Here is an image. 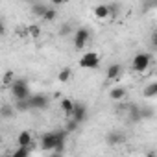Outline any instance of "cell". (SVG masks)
Here are the masks:
<instances>
[{
	"instance_id": "cell-8",
	"label": "cell",
	"mask_w": 157,
	"mask_h": 157,
	"mask_svg": "<svg viewBox=\"0 0 157 157\" xmlns=\"http://www.w3.org/2000/svg\"><path fill=\"white\" fill-rule=\"evenodd\" d=\"M122 70H124V68H122L120 63H113V65L107 68V74H105V76H107V80H109V82H111V80H118L120 74H122Z\"/></svg>"
},
{
	"instance_id": "cell-5",
	"label": "cell",
	"mask_w": 157,
	"mask_h": 157,
	"mask_svg": "<svg viewBox=\"0 0 157 157\" xmlns=\"http://www.w3.org/2000/svg\"><path fill=\"white\" fill-rule=\"evenodd\" d=\"M70 117H72L74 120H78L80 124L85 122L87 117H89V109H87V105H85L83 102H74V109H72Z\"/></svg>"
},
{
	"instance_id": "cell-17",
	"label": "cell",
	"mask_w": 157,
	"mask_h": 157,
	"mask_svg": "<svg viewBox=\"0 0 157 157\" xmlns=\"http://www.w3.org/2000/svg\"><path fill=\"white\" fill-rule=\"evenodd\" d=\"M78 126H80V122H78V120H74L72 117H67V124H65V131H67V133L78 131Z\"/></svg>"
},
{
	"instance_id": "cell-20",
	"label": "cell",
	"mask_w": 157,
	"mask_h": 157,
	"mask_svg": "<svg viewBox=\"0 0 157 157\" xmlns=\"http://www.w3.org/2000/svg\"><path fill=\"white\" fill-rule=\"evenodd\" d=\"M46 8H48L46 4H33V6H32V13H33L35 17H39V19H41V17L44 15Z\"/></svg>"
},
{
	"instance_id": "cell-12",
	"label": "cell",
	"mask_w": 157,
	"mask_h": 157,
	"mask_svg": "<svg viewBox=\"0 0 157 157\" xmlns=\"http://www.w3.org/2000/svg\"><path fill=\"white\" fill-rule=\"evenodd\" d=\"M118 15H120V4H118V2H111V4H107V19L117 21Z\"/></svg>"
},
{
	"instance_id": "cell-15",
	"label": "cell",
	"mask_w": 157,
	"mask_h": 157,
	"mask_svg": "<svg viewBox=\"0 0 157 157\" xmlns=\"http://www.w3.org/2000/svg\"><path fill=\"white\" fill-rule=\"evenodd\" d=\"M94 15H96V19L105 21V19H107V4H98V6L94 8Z\"/></svg>"
},
{
	"instance_id": "cell-14",
	"label": "cell",
	"mask_w": 157,
	"mask_h": 157,
	"mask_svg": "<svg viewBox=\"0 0 157 157\" xmlns=\"http://www.w3.org/2000/svg\"><path fill=\"white\" fill-rule=\"evenodd\" d=\"M70 78H72V70H70L68 67H63V68L59 70V74H57V80H59L61 83H67Z\"/></svg>"
},
{
	"instance_id": "cell-16",
	"label": "cell",
	"mask_w": 157,
	"mask_h": 157,
	"mask_svg": "<svg viewBox=\"0 0 157 157\" xmlns=\"http://www.w3.org/2000/svg\"><path fill=\"white\" fill-rule=\"evenodd\" d=\"M15 115V107L10 105V104H4L2 107H0V117L2 118H11Z\"/></svg>"
},
{
	"instance_id": "cell-13",
	"label": "cell",
	"mask_w": 157,
	"mask_h": 157,
	"mask_svg": "<svg viewBox=\"0 0 157 157\" xmlns=\"http://www.w3.org/2000/svg\"><path fill=\"white\" fill-rule=\"evenodd\" d=\"M59 107H61V111H63L67 117H70V113H72V109H74V100H72V98H63L61 104H59Z\"/></svg>"
},
{
	"instance_id": "cell-23",
	"label": "cell",
	"mask_w": 157,
	"mask_h": 157,
	"mask_svg": "<svg viewBox=\"0 0 157 157\" xmlns=\"http://www.w3.org/2000/svg\"><path fill=\"white\" fill-rule=\"evenodd\" d=\"M70 33H72V24L63 22V24L59 26V35H61V37H67V35H70Z\"/></svg>"
},
{
	"instance_id": "cell-22",
	"label": "cell",
	"mask_w": 157,
	"mask_h": 157,
	"mask_svg": "<svg viewBox=\"0 0 157 157\" xmlns=\"http://www.w3.org/2000/svg\"><path fill=\"white\" fill-rule=\"evenodd\" d=\"M13 80H15V74H13V70H6V72H4V76H2V85L10 87Z\"/></svg>"
},
{
	"instance_id": "cell-2",
	"label": "cell",
	"mask_w": 157,
	"mask_h": 157,
	"mask_svg": "<svg viewBox=\"0 0 157 157\" xmlns=\"http://www.w3.org/2000/svg\"><path fill=\"white\" fill-rule=\"evenodd\" d=\"M150 63H151V56L146 52H139V54H135V57L131 61V68L135 72H146L150 68Z\"/></svg>"
},
{
	"instance_id": "cell-18",
	"label": "cell",
	"mask_w": 157,
	"mask_h": 157,
	"mask_svg": "<svg viewBox=\"0 0 157 157\" xmlns=\"http://www.w3.org/2000/svg\"><path fill=\"white\" fill-rule=\"evenodd\" d=\"M142 94H144L146 98H153V96L157 94V83H155V82H153V83H148V85L144 87Z\"/></svg>"
},
{
	"instance_id": "cell-3",
	"label": "cell",
	"mask_w": 157,
	"mask_h": 157,
	"mask_svg": "<svg viewBox=\"0 0 157 157\" xmlns=\"http://www.w3.org/2000/svg\"><path fill=\"white\" fill-rule=\"evenodd\" d=\"M89 39H91V30L89 28H78L74 32V37H72L74 48L76 50H83V46L89 43Z\"/></svg>"
},
{
	"instance_id": "cell-27",
	"label": "cell",
	"mask_w": 157,
	"mask_h": 157,
	"mask_svg": "<svg viewBox=\"0 0 157 157\" xmlns=\"http://www.w3.org/2000/svg\"><path fill=\"white\" fill-rule=\"evenodd\" d=\"M6 33V24H4V21L2 19H0V37H2Z\"/></svg>"
},
{
	"instance_id": "cell-11",
	"label": "cell",
	"mask_w": 157,
	"mask_h": 157,
	"mask_svg": "<svg viewBox=\"0 0 157 157\" xmlns=\"http://www.w3.org/2000/svg\"><path fill=\"white\" fill-rule=\"evenodd\" d=\"M126 111H128V118H129L131 122H139V120H140V107H139V105L129 104V105L126 107Z\"/></svg>"
},
{
	"instance_id": "cell-6",
	"label": "cell",
	"mask_w": 157,
	"mask_h": 157,
	"mask_svg": "<svg viewBox=\"0 0 157 157\" xmlns=\"http://www.w3.org/2000/svg\"><path fill=\"white\" fill-rule=\"evenodd\" d=\"M80 65H82V68H96L100 65V56L96 52H87L80 59Z\"/></svg>"
},
{
	"instance_id": "cell-9",
	"label": "cell",
	"mask_w": 157,
	"mask_h": 157,
	"mask_svg": "<svg viewBox=\"0 0 157 157\" xmlns=\"http://www.w3.org/2000/svg\"><path fill=\"white\" fill-rule=\"evenodd\" d=\"M126 96H128L126 87H113V89L109 91V98H111L113 102H120V100H124Z\"/></svg>"
},
{
	"instance_id": "cell-25",
	"label": "cell",
	"mask_w": 157,
	"mask_h": 157,
	"mask_svg": "<svg viewBox=\"0 0 157 157\" xmlns=\"http://www.w3.org/2000/svg\"><path fill=\"white\" fill-rule=\"evenodd\" d=\"M13 155L15 157H26V155H30V146H19L13 151Z\"/></svg>"
},
{
	"instance_id": "cell-1",
	"label": "cell",
	"mask_w": 157,
	"mask_h": 157,
	"mask_svg": "<svg viewBox=\"0 0 157 157\" xmlns=\"http://www.w3.org/2000/svg\"><path fill=\"white\" fill-rule=\"evenodd\" d=\"M10 91H11V96L15 100H22V98H28L32 94L30 91V83L24 80V78H19V80H13L11 85H10Z\"/></svg>"
},
{
	"instance_id": "cell-7",
	"label": "cell",
	"mask_w": 157,
	"mask_h": 157,
	"mask_svg": "<svg viewBox=\"0 0 157 157\" xmlns=\"http://www.w3.org/2000/svg\"><path fill=\"white\" fill-rule=\"evenodd\" d=\"M105 142H107L109 146H118V144L126 142V135L120 133V131H109L107 137H105Z\"/></svg>"
},
{
	"instance_id": "cell-21",
	"label": "cell",
	"mask_w": 157,
	"mask_h": 157,
	"mask_svg": "<svg viewBox=\"0 0 157 157\" xmlns=\"http://www.w3.org/2000/svg\"><path fill=\"white\" fill-rule=\"evenodd\" d=\"M28 33H30L32 39H39L41 37V26L39 24H30L28 26Z\"/></svg>"
},
{
	"instance_id": "cell-19",
	"label": "cell",
	"mask_w": 157,
	"mask_h": 157,
	"mask_svg": "<svg viewBox=\"0 0 157 157\" xmlns=\"http://www.w3.org/2000/svg\"><path fill=\"white\" fill-rule=\"evenodd\" d=\"M41 19H43V21H46V22H54V21L57 19V11H56L54 8H46L44 15H43Z\"/></svg>"
},
{
	"instance_id": "cell-4",
	"label": "cell",
	"mask_w": 157,
	"mask_h": 157,
	"mask_svg": "<svg viewBox=\"0 0 157 157\" xmlns=\"http://www.w3.org/2000/svg\"><path fill=\"white\" fill-rule=\"evenodd\" d=\"M26 100H28V105H30V109H46V107H48V104H50V98H48L44 93L30 94Z\"/></svg>"
},
{
	"instance_id": "cell-10",
	"label": "cell",
	"mask_w": 157,
	"mask_h": 157,
	"mask_svg": "<svg viewBox=\"0 0 157 157\" xmlns=\"http://www.w3.org/2000/svg\"><path fill=\"white\" fill-rule=\"evenodd\" d=\"M32 142H33V135H32V131L24 129V131L19 133V137H17V144H19V146H32Z\"/></svg>"
},
{
	"instance_id": "cell-28",
	"label": "cell",
	"mask_w": 157,
	"mask_h": 157,
	"mask_svg": "<svg viewBox=\"0 0 157 157\" xmlns=\"http://www.w3.org/2000/svg\"><path fill=\"white\" fill-rule=\"evenodd\" d=\"M65 2H68V0H52V4H54V6H63Z\"/></svg>"
},
{
	"instance_id": "cell-26",
	"label": "cell",
	"mask_w": 157,
	"mask_h": 157,
	"mask_svg": "<svg viewBox=\"0 0 157 157\" xmlns=\"http://www.w3.org/2000/svg\"><path fill=\"white\" fill-rule=\"evenodd\" d=\"M151 117H153V107H140V120L151 118Z\"/></svg>"
},
{
	"instance_id": "cell-24",
	"label": "cell",
	"mask_w": 157,
	"mask_h": 157,
	"mask_svg": "<svg viewBox=\"0 0 157 157\" xmlns=\"http://www.w3.org/2000/svg\"><path fill=\"white\" fill-rule=\"evenodd\" d=\"M15 109H17V111H28V109H30L28 100H26V98H22V100H15Z\"/></svg>"
}]
</instances>
